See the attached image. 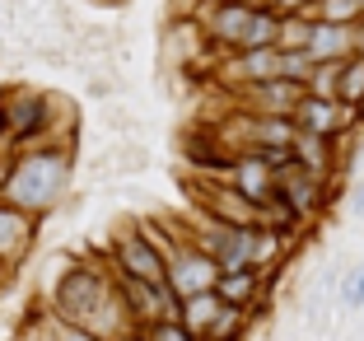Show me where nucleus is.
<instances>
[{
	"label": "nucleus",
	"mask_w": 364,
	"mask_h": 341,
	"mask_svg": "<svg viewBox=\"0 0 364 341\" xmlns=\"http://www.w3.org/2000/svg\"><path fill=\"white\" fill-rule=\"evenodd\" d=\"M52 313L56 318H70V322H85L89 332H98L103 341H122L131 332H140V322L131 318L127 299H122L117 280H107L98 267L89 262H70L61 271L52 290Z\"/></svg>",
	"instance_id": "nucleus-1"
},
{
	"label": "nucleus",
	"mask_w": 364,
	"mask_h": 341,
	"mask_svg": "<svg viewBox=\"0 0 364 341\" xmlns=\"http://www.w3.org/2000/svg\"><path fill=\"white\" fill-rule=\"evenodd\" d=\"M313 5H318V0H276L280 14H313Z\"/></svg>",
	"instance_id": "nucleus-18"
},
{
	"label": "nucleus",
	"mask_w": 364,
	"mask_h": 341,
	"mask_svg": "<svg viewBox=\"0 0 364 341\" xmlns=\"http://www.w3.org/2000/svg\"><path fill=\"white\" fill-rule=\"evenodd\" d=\"M112 257H117L122 276H140V280H168V262H164V248L154 243L140 224L122 229L117 243H112Z\"/></svg>",
	"instance_id": "nucleus-5"
},
{
	"label": "nucleus",
	"mask_w": 364,
	"mask_h": 341,
	"mask_svg": "<svg viewBox=\"0 0 364 341\" xmlns=\"http://www.w3.org/2000/svg\"><path fill=\"white\" fill-rule=\"evenodd\" d=\"M332 136H318V131H299L294 136V164H304L309 173H318L322 178V169H332V145H327Z\"/></svg>",
	"instance_id": "nucleus-13"
},
{
	"label": "nucleus",
	"mask_w": 364,
	"mask_h": 341,
	"mask_svg": "<svg viewBox=\"0 0 364 341\" xmlns=\"http://www.w3.org/2000/svg\"><path fill=\"white\" fill-rule=\"evenodd\" d=\"M70 192V154L61 145H23L10 164V178H5V201H14L28 215H47L61 196Z\"/></svg>",
	"instance_id": "nucleus-2"
},
{
	"label": "nucleus",
	"mask_w": 364,
	"mask_h": 341,
	"mask_svg": "<svg viewBox=\"0 0 364 341\" xmlns=\"http://www.w3.org/2000/svg\"><path fill=\"white\" fill-rule=\"evenodd\" d=\"M313 19H327V23H360V19H364V0H318V5H313Z\"/></svg>",
	"instance_id": "nucleus-15"
},
{
	"label": "nucleus",
	"mask_w": 364,
	"mask_h": 341,
	"mask_svg": "<svg viewBox=\"0 0 364 341\" xmlns=\"http://www.w3.org/2000/svg\"><path fill=\"white\" fill-rule=\"evenodd\" d=\"M294 122H299V131H318V136H336V131L350 122V107L341 103V98H322V94H309L304 89L299 107H294Z\"/></svg>",
	"instance_id": "nucleus-8"
},
{
	"label": "nucleus",
	"mask_w": 364,
	"mask_h": 341,
	"mask_svg": "<svg viewBox=\"0 0 364 341\" xmlns=\"http://www.w3.org/2000/svg\"><path fill=\"white\" fill-rule=\"evenodd\" d=\"M247 23H252V5H238V0H225V5H210L205 10V19H201V33L210 38V43H220V47H243V33H247Z\"/></svg>",
	"instance_id": "nucleus-7"
},
{
	"label": "nucleus",
	"mask_w": 364,
	"mask_h": 341,
	"mask_svg": "<svg viewBox=\"0 0 364 341\" xmlns=\"http://www.w3.org/2000/svg\"><path fill=\"white\" fill-rule=\"evenodd\" d=\"M33 234H38V220L0 196V262L10 271L23 267V257H28V248H33Z\"/></svg>",
	"instance_id": "nucleus-6"
},
{
	"label": "nucleus",
	"mask_w": 364,
	"mask_h": 341,
	"mask_svg": "<svg viewBox=\"0 0 364 341\" xmlns=\"http://www.w3.org/2000/svg\"><path fill=\"white\" fill-rule=\"evenodd\" d=\"M47 327H52V341H103L98 332H89L85 322H70V318H47Z\"/></svg>",
	"instance_id": "nucleus-17"
},
{
	"label": "nucleus",
	"mask_w": 364,
	"mask_h": 341,
	"mask_svg": "<svg viewBox=\"0 0 364 341\" xmlns=\"http://www.w3.org/2000/svg\"><path fill=\"white\" fill-rule=\"evenodd\" d=\"M140 337H145V341H201L182 318H154V322L140 327Z\"/></svg>",
	"instance_id": "nucleus-16"
},
{
	"label": "nucleus",
	"mask_w": 364,
	"mask_h": 341,
	"mask_svg": "<svg viewBox=\"0 0 364 341\" xmlns=\"http://www.w3.org/2000/svg\"><path fill=\"white\" fill-rule=\"evenodd\" d=\"M243 94H247V103H257L252 112H285V117H294V107H299V98H304V85H299V80L276 75V80L243 85Z\"/></svg>",
	"instance_id": "nucleus-10"
},
{
	"label": "nucleus",
	"mask_w": 364,
	"mask_h": 341,
	"mask_svg": "<svg viewBox=\"0 0 364 341\" xmlns=\"http://www.w3.org/2000/svg\"><path fill=\"white\" fill-rule=\"evenodd\" d=\"M336 98H341L346 107H360L364 103V52L346 56V61L336 65Z\"/></svg>",
	"instance_id": "nucleus-14"
},
{
	"label": "nucleus",
	"mask_w": 364,
	"mask_h": 341,
	"mask_svg": "<svg viewBox=\"0 0 364 341\" xmlns=\"http://www.w3.org/2000/svg\"><path fill=\"white\" fill-rule=\"evenodd\" d=\"M257 290H262V267L220 271V280H215V295L225 299V304H238V309H247V304L257 299Z\"/></svg>",
	"instance_id": "nucleus-12"
},
{
	"label": "nucleus",
	"mask_w": 364,
	"mask_h": 341,
	"mask_svg": "<svg viewBox=\"0 0 364 341\" xmlns=\"http://www.w3.org/2000/svg\"><path fill=\"white\" fill-rule=\"evenodd\" d=\"M304 52L313 56V65L322 61H346V56H355V23H327V19H313L309 28V47Z\"/></svg>",
	"instance_id": "nucleus-9"
},
{
	"label": "nucleus",
	"mask_w": 364,
	"mask_h": 341,
	"mask_svg": "<svg viewBox=\"0 0 364 341\" xmlns=\"http://www.w3.org/2000/svg\"><path fill=\"white\" fill-rule=\"evenodd\" d=\"M164 262H168V290L178 299L201 295V290H215V280H220V262H215V257L205 253L192 234H182V229L173 234Z\"/></svg>",
	"instance_id": "nucleus-3"
},
{
	"label": "nucleus",
	"mask_w": 364,
	"mask_h": 341,
	"mask_svg": "<svg viewBox=\"0 0 364 341\" xmlns=\"http://www.w3.org/2000/svg\"><path fill=\"white\" fill-rule=\"evenodd\" d=\"M355 206H360V215H364V187H360V196H355Z\"/></svg>",
	"instance_id": "nucleus-20"
},
{
	"label": "nucleus",
	"mask_w": 364,
	"mask_h": 341,
	"mask_svg": "<svg viewBox=\"0 0 364 341\" xmlns=\"http://www.w3.org/2000/svg\"><path fill=\"white\" fill-rule=\"evenodd\" d=\"M229 75L238 85H257V80H276L280 75V47H243L229 61Z\"/></svg>",
	"instance_id": "nucleus-11"
},
{
	"label": "nucleus",
	"mask_w": 364,
	"mask_h": 341,
	"mask_svg": "<svg viewBox=\"0 0 364 341\" xmlns=\"http://www.w3.org/2000/svg\"><path fill=\"white\" fill-rule=\"evenodd\" d=\"M355 52H364V19L355 23Z\"/></svg>",
	"instance_id": "nucleus-19"
},
{
	"label": "nucleus",
	"mask_w": 364,
	"mask_h": 341,
	"mask_svg": "<svg viewBox=\"0 0 364 341\" xmlns=\"http://www.w3.org/2000/svg\"><path fill=\"white\" fill-rule=\"evenodd\" d=\"M5 103V140L10 145H28V140H47V127L56 117V98L52 94H38V89H10L0 94Z\"/></svg>",
	"instance_id": "nucleus-4"
}]
</instances>
